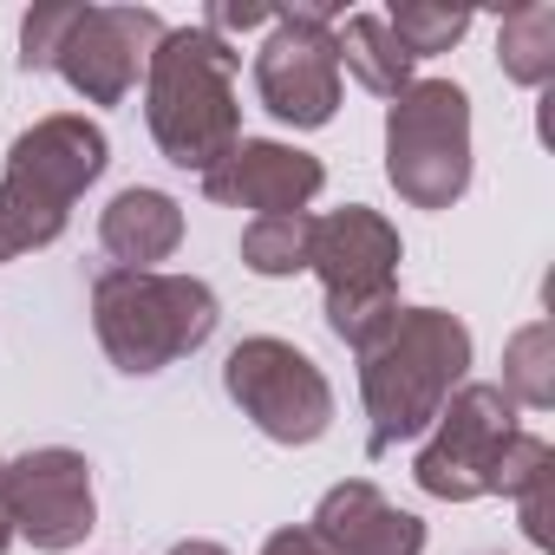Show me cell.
I'll use <instances>...</instances> for the list:
<instances>
[{"instance_id":"6da1fadb","label":"cell","mask_w":555,"mask_h":555,"mask_svg":"<svg viewBox=\"0 0 555 555\" xmlns=\"http://www.w3.org/2000/svg\"><path fill=\"white\" fill-rule=\"evenodd\" d=\"M360 399H366V451L386 457L431 431L444 399L470 373V327L444 308H392L360 347Z\"/></svg>"},{"instance_id":"7a4b0ae2","label":"cell","mask_w":555,"mask_h":555,"mask_svg":"<svg viewBox=\"0 0 555 555\" xmlns=\"http://www.w3.org/2000/svg\"><path fill=\"white\" fill-rule=\"evenodd\" d=\"M235 47L216 40L209 27H170L164 47L144 66V125L157 151L177 170L209 177L235 138H242V105H235Z\"/></svg>"},{"instance_id":"3957f363","label":"cell","mask_w":555,"mask_h":555,"mask_svg":"<svg viewBox=\"0 0 555 555\" xmlns=\"http://www.w3.org/2000/svg\"><path fill=\"white\" fill-rule=\"evenodd\" d=\"M222 321V301L203 274H164V268H105L92 282V327L118 373L151 379L196 347H209Z\"/></svg>"},{"instance_id":"277c9868","label":"cell","mask_w":555,"mask_h":555,"mask_svg":"<svg viewBox=\"0 0 555 555\" xmlns=\"http://www.w3.org/2000/svg\"><path fill=\"white\" fill-rule=\"evenodd\" d=\"M105 164H112V144L86 112H47L14 138L8 170H0V196L21 216L34 248L66 235L73 203L105 177Z\"/></svg>"},{"instance_id":"5b68a950","label":"cell","mask_w":555,"mask_h":555,"mask_svg":"<svg viewBox=\"0 0 555 555\" xmlns=\"http://www.w3.org/2000/svg\"><path fill=\"white\" fill-rule=\"evenodd\" d=\"M399 261H405V242H399V229L379 209L347 203V209L314 216L308 268L321 274V288H327V327H334V340L360 347L399 308Z\"/></svg>"},{"instance_id":"8992f818","label":"cell","mask_w":555,"mask_h":555,"mask_svg":"<svg viewBox=\"0 0 555 555\" xmlns=\"http://www.w3.org/2000/svg\"><path fill=\"white\" fill-rule=\"evenodd\" d=\"M386 177L412 209H451L470 190V92L412 79L386 105Z\"/></svg>"},{"instance_id":"52a82bcc","label":"cell","mask_w":555,"mask_h":555,"mask_svg":"<svg viewBox=\"0 0 555 555\" xmlns=\"http://www.w3.org/2000/svg\"><path fill=\"white\" fill-rule=\"evenodd\" d=\"M222 392L242 405V418L274 444H314L334 425V386L295 340H235L222 360Z\"/></svg>"},{"instance_id":"ba28073f","label":"cell","mask_w":555,"mask_h":555,"mask_svg":"<svg viewBox=\"0 0 555 555\" xmlns=\"http://www.w3.org/2000/svg\"><path fill=\"white\" fill-rule=\"evenodd\" d=\"M340 8H282L255 53V99L268 118H282L295 131H321L340 112V53H334Z\"/></svg>"},{"instance_id":"9c48e42d","label":"cell","mask_w":555,"mask_h":555,"mask_svg":"<svg viewBox=\"0 0 555 555\" xmlns=\"http://www.w3.org/2000/svg\"><path fill=\"white\" fill-rule=\"evenodd\" d=\"M516 405L503 399V386L490 379H464L444 412L431 418L418 457H412V483L438 503H477L490 496V470H496V451L516 438Z\"/></svg>"},{"instance_id":"30bf717a","label":"cell","mask_w":555,"mask_h":555,"mask_svg":"<svg viewBox=\"0 0 555 555\" xmlns=\"http://www.w3.org/2000/svg\"><path fill=\"white\" fill-rule=\"evenodd\" d=\"M164 14H151V8H92V0H79V14H73V27H66V40H60V60H53V73L86 99V105H118L138 79H144V66H151V53L164 47Z\"/></svg>"},{"instance_id":"8fae6325","label":"cell","mask_w":555,"mask_h":555,"mask_svg":"<svg viewBox=\"0 0 555 555\" xmlns=\"http://www.w3.org/2000/svg\"><path fill=\"white\" fill-rule=\"evenodd\" d=\"M8 516L14 535L34 542L40 555H66L92 535L99 496H92V464L66 444H40L8 464Z\"/></svg>"},{"instance_id":"7c38bea8","label":"cell","mask_w":555,"mask_h":555,"mask_svg":"<svg viewBox=\"0 0 555 555\" xmlns=\"http://www.w3.org/2000/svg\"><path fill=\"white\" fill-rule=\"evenodd\" d=\"M321 183H327V164L314 151L282 138H235V151L203 177V196L255 216H301L321 196Z\"/></svg>"},{"instance_id":"4fadbf2b","label":"cell","mask_w":555,"mask_h":555,"mask_svg":"<svg viewBox=\"0 0 555 555\" xmlns=\"http://www.w3.org/2000/svg\"><path fill=\"white\" fill-rule=\"evenodd\" d=\"M334 555H425V522L412 509H399L379 483L347 477L321 496L314 522H308Z\"/></svg>"},{"instance_id":"5bb4252c","label":"cell","mask_w":555,"mask_h":555,"mask_svg":"<svg viewBox=\"0 0 555 555\" xmlns=\"http://www.w3.org/2000/svg\"><path fill=\"white\" fill-rule=\"evenodd\" d=\"M99 242L112 255V268H157L183 248V203L170 190H151V183H131L105 203L99 216Z\"/></svg>"},{"instance_id":"9a60e30c","label":"cell","mask_w":555,"mask_h":555,"mask_svg":"<svg viewBox=\"0 0 555 555\" xmlns=\"http://www.w3.org/2000/svg\"><path fill=\"white\" fill-rule=\"evenodd\" d=\"M334 53H340V73H353L373 99H399L412 86V53L392 40L386 14H340L334 27Z\"/></svg>"},{"instance_id":"2e32d148","label":"cell","mask_w":555,"mask_h":555,"mask_svg":"<svg viewBox=\"0 0 555 555\" xmlns=\"http://www.w3.org/2000/svg\"><path fill=\"white\" fill-rule=\"evenodd\" d=\"M496 60H503V79H509V86L542 92V86L555 79V8H548V0H529V8L503 14V27H496Z\"/></svg>"},{"instance_id":"e0dca14e","label":"cell","mask_w":555,"mask_h":555,"mask_svg":"<svg viewBox=\"0 0 555 555\" xmlns=\"http://www.w3.org/2000/svg\"><path fill=\"white\" fill-rule=\"evenodd\" d=\"M503 399L529 405V412L555 405V327L548 321H529V327L509 334V347H503Z\"/></svg>"},{"instance_id":"ac0fdd59","label":"cell","mask_w":555,"mask_h":555,"mask_svg":"<svg viewBox=\"0 0 555 555\" xmlns=\"http://www.w3.org/2000/svg\"><path fill=\"white\" fill-rule=\"evenodd\" d=\"M308 248H314V216H255L242 229V261L261 274V282H288V274L308 268Z\"/></svg>"},{"instance_id":"d6986e66","label":"cell","mask_w":555,"mask_h":555,"mask_svg":"<svg viewBox=\"0 0 555 555\" xmlns=\"http://www.w3.org/2000/svg\"><path fill=\"white\" fill-rule=\"evenodd\" d=\"M392 40L412 53V60H431V53H451L464 34H470V14L464 8H431V0H399L386 14Z\"/></svg>"},{"instance_id":"ffe728a7","label":"cell","mask_w":555,"mask_h":555,"mask_svg":"<svg viewBox=\"0 0 555 555\" xmlns=\"http://www.w3.org/2000/svg\"><path fill=\"white\" fill-rule=\"evenodd\" d=\"M555 477V451H548V438L542 431H516L503 451H496V470H490V496H522V490H535V483H548Z\"/></svg>"},{"instance_id":"44dd1931","label":"cell","mask_w":555,"mask_h":555,"mask_svg":"<svg viewBox=\"0 0 555 555\" xmlns=\"http://www.w3.org/2000/svg\"><path fill=\"white\" fill-rule=\"evenodd\" d=\"M73 14H79V0H40V8L21 21V66H27V73H53Z\"/></svg>"},{"instance_id":"7402d4cb","label":"cell","mask_w":555,"mask_h":555,"mask_svg":"<svg viewBox=\"0 0 555 555\" xmlns=\"http://www.w3.org/2000/svg\"><path fill=\"white\" fill-rule=\"evenodd\" d=\"M516 516H522V535H529L535 548H555V477L535 483V490H522V496H516Z\"/></svg>"},{"instance_id":"603a6c76","label":"cell","mask_w":555,"mask_h":555,"mask_svg":"<svg viewBox=\"0 0 555 555\" xmlns=\"http://www.w3.org/2000/svg\"><path fill=\"white\" fill-rule=\"evenodd\" d=\"M196 27H209L216 40H229V34H248V27H274V8H255V0H216Z\"/></svg>"},{"instance_id":"cb8c5ba5","label":"cell","mask_w":555,"mask_h":555,"mask_svg":"<svg viewBox=\"0 0 555 555\" xmlns=\"http://www.w3.org/2000/svg\"><path fill=\"white\" fill-rule=\"evenodd\" d=\"M261 555H334V548H327L308 522H295V529H274V535L261 542Z\"/></svg>"},{"instance_id":"d4e9b609","label":"cell","mask_w":555,"mask_h":555,"mask_svg":"<svg viewBox=\"0 0 555 555\" xmlns=\"http://www.w3.org/2000/svg\"><path fill=\"white\" fill-rule=\"evenodd\" d=\"M21 255H34V242H27L21 216L8 209V196H0V261H21Z\"/></svg>"},{"instance_id":"484cf974","label":"cell","mask_w":555,"mask_h":555,"mask_svg":"<svg viewBox=\"0 0 555 555\" xmlns=\"http://www.w3.org/2000/svg\"><path fill=\"white\" fill-rule=\"evenodd\" d=\"M14 548V516H8V457H0V555Z\"/></svg>"},{"instance_id":"4316f807","label":"cell","mask_w":555,"mask_h":555,"mask_svg":"<svg viewBox=\"0 0 555 555\" xmlns=\"http://www.w3.org/2000/svg\"><path fill=\"white\" fill-rule=\"evenodd\" d=\"M170 555H229V548H222V542H203V535H190V542H177Z\"/></svg>"}]
</instances>
